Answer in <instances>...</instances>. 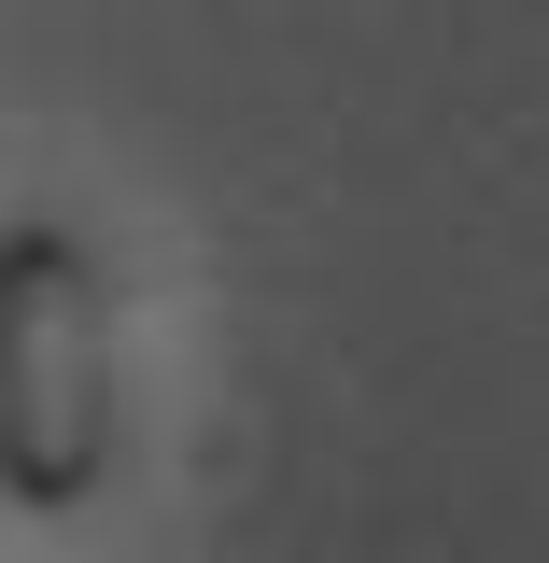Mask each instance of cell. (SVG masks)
<instances>
[{
  "label": "cell",
  "instance_id": "6da1fadb",
  "mask_svg": "<svg viewBox=\"0 0 549 563\" xmlns=\"http://www.w3.org/2000/svg\"><path fill=\"white\" fill-rule=\"evenodd\" d=\"M43 409H57L70 493H85V465H99V310H85L70 240H14V465L43 451Z\"/></svg>",
  "mask_w": 549,
  "mask_h": 563
}]
</instances>
